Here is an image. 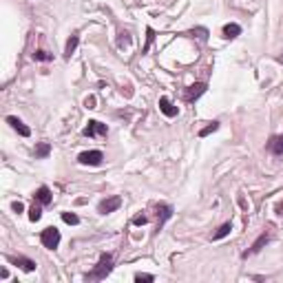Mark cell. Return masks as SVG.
Instances as JSON below:
<instances>
[{
	"instance_id": "6da1fadb",
	"label": "cell",
	"mask_w": 283,
	"mask_h": 283,
	"mask_svg": "<svg viewBox=\"0 0 283 283\" xmlns=\"http://www.w3.org/2000/svg\"><path fill=\"white\" fill-rule=\"evenodd\" d=\"M111 270H113V255L111 252H102L98 263H95V268L84 276V279L87 281H102V279H106V276L111 274Z\"/></svg>"
},
{
	"instance_id": "7a4b0ae2",
	"label": "cell",
	"mask_w": 283,
	"mask_h": 283,
	"mask_svg": "<svg viewBox=\"0 0 283 283\" xmlns=\"http://www.w3.org/2000/svg\"><path fill=\"white\" fill-rule=\"evenodd\" d=\"M60 230L56 226H49V228H45V230L40 232V241L45 248H49V250H56L58 246H60Z\"/></svg>"
},
{
	"instance_id": "3957f363",
	"label": "cell",
	"mask_w": 283,
	"mask_h": 283,
	"mask_svg": "<svg viewBox=\"0 0 283 283\" xmlns=\"http://www.w3.org/2000/svg\"><path fill=\"white\" fill-rule=\"evenodd\" d=\"M173 217V206H168V204H155V219H157V224H155V234H157L164 224Z\"/></svg>"
},
{
	"instance_id": "277c9868",
	"label": "cell",
	"mask_w": 283,
	"mask_h": 283,
	"mask_svg": "<svg viewBox=\"0 0 283 283\" xmlns=\"http://www.w3.org/2000/svg\"><path fill=\"white\" fill-rule=\"evenodd\" d=\"M82 135H84V137H106V135H108V126L102 124V122H98V119H91V122L84 126Z\"/></svg>"
},
{
	"instance_id": "5b68a950",
	"label": "cell",
	"mask_w": 283,
	"mask_h": 283,
	"mask_svg": "<svg viewBox=\"0 0 283 283\" xmlns=\"http://www.w3.org/2000/svg\"><path fill=\"white\" fill-rule=\"evenodd\" d=\"M77 161L82 166H100L104 161V153L102 150H84V153H80Z\"/></svg>"
},
{
	"instance_id": "8992f818",
	"label": "cell",
	"mask_w": 283,
	"mask_h": 283,
	"mask_svg": "<svg viewBox=\"0 0 283 283\" xmlns=\"http://www.w3.org/2000/svg\"><path fill=\"white\" fill-rule=\"evenodd\" d=\"M119 206H122V197H119V195H113V197H108V199H102V201L98 204V213H100V215L115 213Z\"/></svg>"
},
{
	"instance_id": "52a82bcc",
	"label": "cell",
	"mask_w": 283,
	"mask_h": 283,
	"mask_svg": "<svg viewBox=\"0 0 283 283\" xmlns=\"http://www.w3.org/2000/svg\"><path fill=\"white\" fill-rule=\"evenodd\" d=\"M206 82H197V84H192V87H188L184 91V102H195L197 98H201L204 93H206Z\"/></svg>"
},
{
	"instance_id": "ba28073f",
	"label": "cell",
	"mask_w": 283,
	"mask_h": 283,
	"mask_svg": "<svg viewBox=\"0 0 283 283\" xmlns=\"http://www.w3.org/2000/svg\"><path fill=\"white\" fill-rule=\"evenodd\" d=\"M270 237H272V234H270V232H263L261 237H259L257 241H255V244L250 246V250H246V252H244V259H248V257H252V255H257V252L261 250L263 246H266V244L270 241Z\"/></svg>"
},
{
	"instance_id": "9c48e42d",
	"label": "cell",
	"mask_w": 283,
	"mask_h": 283,
	"mask_svg": "<svg viewBox=\"0 0 283 283\" xmlns=\"http://www.w3.org/2000/svg\"><path fill=\"white\" fill-rule=\"evenodd\" d=\"M33 199L38 204H42V206H49V204L53 201V192L47 188V186H40V188L33 192Z\"/></svg>"
},
{
	"instance_id": "30bf717a",
	"label": "cell",
	"mask_w": 283,
	"mask_h": 283,
	"mask_svg": "<svg viewBox=\"0 0 283 283\" xmlns=\"http://www.w3.org/2000/svg\"><path fill=\"white\" fill-rule=\"evenodd\" d=\"M159 111L161 113H164V115L166 117H177V113H179V108L175 106V104H173V102L171 100H168L166 98V95H164V98H159Z\"/></svg>"
},
{
	"instance_id": "8fae6325",
	"label": "cell",
	"mask_w": 283,
	"mask_h": 283,
	"mask_svg": "<svg viewBox=\"0 0 283 283\" xmlns=\"http://www.w3.org/2000/svg\"><path fill=\"white\" fill-rule=\"evenodd\" d=\"M9 261L20 270H25V272H33L35 270V261H31V259H27V257H9Z\"/></svg>"
},
{
	"instance_id": "7c38bea8",
	"label": "cell",
	"mask_w": 283,
	"mask_h": 283,
	"mask_svg": "<svg viewBox=\"0 0 283 283\" xmlns=\"http://www.w3.org/2000/svg\"><path fill=\"white\" fill-rule=\"evenodd\" d=\"M7 124H9L14 131H18V133H20L22 137H29V135H31V129H29V126H25V124L20 122V119L14 117V115H9V117H7Z\"/></svg>"
},
{
	"instance_id": "4fadbf2b",
	"label": "cell",
	"mask_w": 283,
	"mask_h": 283,
	"mask_svg": "<svg viewBox=\"0 0 283 283\" xmlns=\"http://www.w3.org/2000/svg\"><path fill=\"white\" fill-rule=\"evenodd\" d=\"M268 153H272V155H283V135H274V137H270V142H268Z\"/></svg>"
},
{
	"instance_id": "5bb4252c",
	"label": "cell",
	"mask_w": 283,
	"mask_h": 283,
	"mask_svg": "<svg viewBox=\"0 0 283 283\" xmlns=\"http://www.w3.org/2000/svg\"><path fill=\"white\" fill-rule=\"evenodd\" d=\"M77 42H80V35H77V33H73V35H71V38L67 40V47H64V58H67V60L75 53V49H77Z\"/></svg>"
},
{
	"instance_id": "9a60e30c",
	"label": "cell",
	"mask_w": 283,
	"mask_h": 283,
	"mask_svg": "<svg viewBox=\"0 0 283 283\" xmlns=\"http://www.w3.org/2000/svg\"><path fill=\"white\" fill-rule=\"evenodd\" d=\"M221 33H224L226 40H232V38H237V35L241 33V27H239L237 22H230V25L224 27V31H221Z\"/></svg>"
},
{
	"instance_id": "2e32d148",
	"label": "cell",
	"mask_w": 283,
	"mask_h": 283,
	"mask_svg": "<svg viewBox=\"0 0 283 283\" xmlns=\"http://www.w3.org/2000/svg\"><path fill=\"white\" fill-rule=\"evenodd\" d=\"M230 230H232V224H230V221H226L224 226H219V228H217V232L213 234V241H219V239L228 237V234H230Z\"/></svg>"
},
{
	"instance_id": "e0dca14e",
	"label": "cell",
	"mask_w": 283,
	"mask_h": 283,
	"mask_svg": "<svg viewBox=\"0 0 283 283\" xmlns=\"http://www.w3.org/2000/svg\"><path fill=\"white\" fill-rule=\"evenodd\" d=\"M49 153H51V144L49 142H40L38 146H35V157H38V159L49 157Z\"/></svg>"
},
{
	"instance_id": "ac0fdd59",
	"label": "cell",
	"mask_w": 283,
	"mask_h": 283,
	"mask_svg": "<svg viewBox=\"0 0 283 283\" xmlns=\"http://www.w3.org/2000/svg\"><path fill=\"white\" fill-rule=\"evenodd\" d=\"M33 60L35 62H51L53 60V53H49V51H33Z\"/></svg>"
},
{
	"instance_id": "d6986e66",
	"label": "cell",
	"mask_w": 283,
	"mask_h": 283,
	"mask_svg": "<svg viewBox=\"0 0 283 283\" xmlns=\"http://www.w3.org/2000/svg\"><path fill=\"white\" fill-rule=\"evenodd\" d=\"M42 204H33V206L31 208H29V219H31L33 221V224H35V221H40V217H42Z\"/></svg>"
},
{
	"instance_id": "ffe728a7",
	"label": "cell",
	"mask_w": 283,
	"mask_h": 283,
	"mask_svg": "<svg viewBox=\"0 0 283 283\" xmlns=\"http://www.w3.org/2000/svg\"><path fill=\"white\" fill-rule=\"evenodd\" d=\"M62 221L64 224H69V226H77L80 224V217L73 215V213H62Z\"/></svg>"
},
{
	"instance_id": "44dd1931",
	"label": "cell",
	"mask_w": 283,
	"mask_h": 283,
	"mask_svg": "<svg viewBox=\"0 0 283 283\" xmlns=\"http://www.w3.org/2000/svg\"><path fill=\"white\" fill-rule=\"evenodd\" d=\"M131 45V33L129 31H119V38H117V47L122 49V47H129Z\"/></svg>"
},
{
	"instance_id": "7402d4cb",
	"label": "cell",
	"mask_w": 283,
	"mask_h": 283,
	"mask_svg": "<svg viewBox=\"0 0 283 283\" xmlns=\"http://www.w3.org/2000/svg\"><path fill=\"white\" fill-rule=\"evenodd\" d=\"M217 129H219V122H210V124L206 126V129H201V131H199V137H206V135H210V133H215Z\"/></svg>"
},
{
	"instance_id": "603a6c76",
	"label": "cell",
	"mask_w": 283,
	"mask_h": 283,
	"mask_svg": "<svg viewBox=\"0 0 283 283\" xmlns=\"http://www.w3.org/2000/svg\"><path fill=\"white\" fill-rule=\"evenodd\" d=\"M153 40H155V31L148 27V29H146V47H144V49H142V53H148V47L153 45Z\"/></svg>"
},
{
	"instance_id": "cb8c5ba5",
	"label": "cell",
	"mask_w": 283,
	"mask_h": 283,
	"mask_svg": "<svg viewBox=\"0 0 283 283\" xmlns=\"http://www.w3.org/2000/svg\"><path fill=\"white\" fill-rule=\"evenodd\" d=\"M144 224H148V215H137V217H133V226H144Z\"/></svg>"
},
{
	"instance_id": "d4e9b609",
	"label": "cell",
	"mask_w": 283,
	"mask_h": 283,
	"mask_svg": "<svg viewBox=\"0 0 283 283\" xmlns=\"http://www.w3.org/2000/svg\"><path fill=\"white\" fill-rule=\"evenodd\" d=\"M135 281H137V283H142V281L150 283V281H155V276H153V274H142V272H140V274H135Z\"/></svg>"
},
{
	"instance_id": "484cf974",
	"label": "cell",
	"mask_w": 283,
	"mask_h": 283,
	"mask_svg": "<svg viewBox=\"0 0 283 283\" xmlns=\"http://www.w3.org/2000/svg\"><path fill=\"white\" fill-rule=\"evenodd\" d=\"M11 208H14L16 213H22V210H25V206H22L20 201H14V206H11Z\"/></svg>"
},
{
	"instance_id": "4316f807",
	"label": "cell",
	"mask_w": 283,
	"mask_h": 283,
	"mask_svg": "<svg viewBox=\"0 0 283 283\" xmlns=\"http://www.w3.org/2000/svg\"><path fill=\"white\" fill-rule=\"evenodd\" d=\"M7 276H9V272H7V268H3V270H0V279H7Z\"/></svg>"
},
{
	"instance_id": "83f0119b",
	"label": "cell",
	"mask_w": 283,
	"mask_h": 283,
	"mask_svg": "<svg viewBox=\"0 0 283 283\" xmlns=\"http://www.w3.org/2000/svg\"><path fill=\"white\" fill-rule=\"evenodd\" d=\"M93 104H95V100H93V98H89V100H87V108H95Z\"/></svg>"
},
{
	"instance_id": "f1b7e54d",
	"label": "cell",
	"mask_w": 283,
	"mask_h": 283,
	"mask_svg": "<svg viewBox=\"0 0 283 283\" xmlns=\"http://www.w3.org/2000/svg\"><path fill=\"white\" fill-rule=\"evenodd\" d=\"M274 210H276L279 215H283V201H281V204H276V208H274Z\"/></svg>"
}]
</instances>
